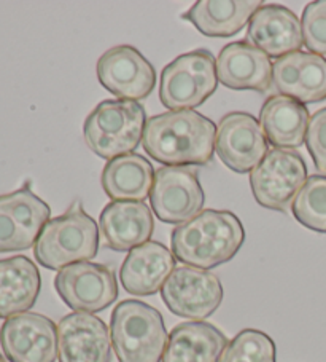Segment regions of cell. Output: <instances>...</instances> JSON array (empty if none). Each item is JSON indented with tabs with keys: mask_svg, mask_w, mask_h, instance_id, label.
Instances as JSON below:
<instances>
[{
	"mask_svg": "<svg viewBox=\"0 0 326 362\" xmlns=\"http://www.w3.org/2000/svg\"><path fill=\"white\" fill-rule=\"evenodd\" d=\"M217 128L196 110H177L148 118L142 146L164 166L209 165L215 152Z\"/></svg>",
	"mask_w": 326,
	"mask_h": 362,
	"instance_id": "cell-1",
	"label": "cell"
},
{
	"mask_svg": "<svg viewBox=\"0 0 326 362\" xmlns=\"http://www.w3.org/2000/svg\"><path fill=\"white\" fill-rule=\"evenodd\" d=\"M246 241V230L231 211L204 209L172 230L175 259L186 267L210 270L234 259Z\"/></svg>",
	"mask_w": 326,
	"mask_h": 362,
	"instance_id": "cell-2",
	"label": "cell"
},
{
	"mask_svg": "<svg viewBox=\"0 0 326 362\" xmlns=\"http://www.w3.org/2000/svg\"><path fill=\"white\" fill-rule=\"evenodd\" d=\"M97 251L99 226L81 202H73L64 214L49 219L34 246L37 262L58 272L78 262H90Z\"/></svg>",
	"mask_w": 326,
	"mask_h": 362,
	"instance_id": "cell-3",
	"label": "cell"
},
{
	"mask_svg": "<svg viewBox=\"0 0 326 362\" xmlns=\"http://www.w3.org/2000/svg\"><path fill=\"white\" fill-rule=\"evenodd\" d=\"M118 362H162L169 334L158 310L140 300H123L110 317Z\"/></svg>",
	"mask_w": 326,
	"mask_h": 362,
	"instance_id": "cell-4",
	"label": "cell"
},
{
	"mask_svg": "<svg viewBox=\"0 0 326 362\" xmlns=\"http://www.w3.org/2000/svg\"><path fill=\"white\" fill-rule=\"evenodd\" d=\"M147 112L140 103L109 99L97 104L83 124V136L100 158L131 155L143 139Z\"/></svg>",
	"mask_w": 326,
	"mask_h": 362,
	"instance_id": "cell-5",
	"label": "cell"
},
{
	"mask_svg": "<svg viewBox=\"0 0 326 362\" xmlns=\"http://www.w3.org/2000/svg\"><path fill=\"white\" fill-rule=\"evenodd\" d=\"M217 61L209 49L175 58L161 72L159 99L169 112L193 110L217 91Z\"/></svg>",
	"mask_w": 326,
	"mask_h": 362,
	"instance_id": "cell-6",
	"label": "cell"
},
{
	"mask_svg": "<svg viewBox=\"0 0 326 362\" xmlns=\"http://www.w3.org/2000/svg\"><path fill=\"white\" fill-rule=\"evenodd\" d=\"M307 180V166L296 151L272 148L250 173L256 203L266 209L288 212Z\"/></svg>",
	"mask_w": 326,
	"mask_h": 362,
	"instance_id": "cell-7",
	"label": "cell"
},
{
	"mask_svg": "<svg viewBox=\"0 0 326 362\" xmlns=\"http://www.w3.org/2000/svg\"><path fill=\"white\" fill-rule=\"evenodd\" d=\"M54 289L68 308L77 313H99L118 298L115 272L94 262L72 264L56 274Z\"/></svg>",
	"mask_w": 326,
	"mask_h": 362,
	"instance_id": "cell-8",
	"label": "cell"
},
{
	"mask_svg": "<svg viewBox=\"0 0 326 362\" xmlns=\"http://www.w3.org/2000/svg\"><path fill=\"white\" fill-rule=\"evenodd\" d=\"M162 302L171 313L193 321H204L220 308L223 286L220 278L194 267H179L161 289Z\"/></svg>",
	"mask_w": 326,
	"mask_h": 362,
	"instance_id": "cell-9",
	"label": "cell"
},
{
	"mask_svg": "<svg viewBox=\"0 0 326 362\" xmlns=\"http://www.w3.org/2000/svg\"><path fill=\"white\" fill-rule=\"evenodd\" d=\"M150 202L161 222L181 226L204 208L205 195L198 173L190 166H162L155 174Z\"/></svg>",
	"mask_w": 326,
	"mask_h": 362,
	"instance_id": "cell-10",
	"label": "cell"
},
{
	"mask_svg": "<svg viewBox=\"0 0 326 362\" xmlns=\"http://www.w3.org/2000/svg\"><path fill=\"white\" fill-rule=\"evenodd\" d=\"M49 214V206L30 190L29 184L0 195V252L26 251L35 246Z\"/></svg>",
	"mask_w": 326,
	"mask_h": 362,
	"instance_id": "cell-11",
	"label": "cell"
},
{
	"mask_svg": "<svg viewBox=\"0 0 326 362\" xmlns=\"http://www.w3.org/2000/svg\"><path fill=\"white\" fill-rule=\"evenodd\" d=\"M97 78L107 91L121 101L145 99L156 85V72L145 56L131 45H118L100 56Z\"/></svg>",
	"mask_w": 326,
	"mask_h": 362,
	"instance_id": "cell-12",
	"label": "cell"
},
{
	"mask_svg": "<svg viewBox=\"0 0 326 362\" xmlns=\"http://www.w3.org/2000/svg\"><path fill=\"white\" fill-rule=\"evenodd\" d=\"M215 152L231 171L247 174L267 155L269 141L253 115L231 112L218 123Z\"/></svg>",
	"mask_w": 326,
	"mask_h": 362,
	"instance_id": "cell-13",
	"label": "cell"
},
{
	"mask_svg": "<svg viewBox=\"0 0 326 362\" xmlns=\"http://www.w3.org/2000/svg\"><path fill=\"white\" fill-rule=\"evenodd\" d=\"M0 345L10 362H54L58 326L40 313L11 316L0 327Z\"/></svg>",
	"mask_w": 326,
	"mask_h": 362,
	"instance_id": "cell-14",
	"label": "cell"
},
{
	"mask_svg": "<svg viewBox=\"0 0 326 362\" xmlns=\"http://www.w3.org/2000/svg\"><path fill=\"white\" fill-rule=\"evenodd\" d=\"M59 362H110L111 337L107 324L90 313H73L58 324Z\"/></svg>",
	"mask_w": 326,
	"mask_h": 362,
	"instance_id": "cell-15",
	"label": "cell"
},
{
	"mask_svg": "<svg viewBox=\"0 0 326 362\" xmlns=\"http://www.w3.org/2000/svg\"><path fill=\"white\" fill-rule=\"evenodd\" d=\"M272 83L280 95L301 104L326 99V59L309 52H296L275 59Z\"/></svg>",
	"mask_w": 326,
	"mask_h": 362,
	"instance_id": "cell-16",
	"label": "cell"
},
{
	"mask_svg": "<svg viewBox=\"0 0 326 362\" xmlns=\"http://www.w3.org/2000/svg\"><path fill=\"white\" fill-rule=\"evenodd\" d=\"M271 58L247 40L233 42L217 58L218 82L231 90L266 93L272 85Z\"/></svg>",
	"mask_w": 326,
	"mask_h": 362,
	"instance_id": "cell-17",
	"label": "cell"
},
{
	"mask_svg": "<svg viewBox=\"0 0 326 362\" xmlns=\"http://www.w3.org/2000/svg\"><path fill=\"white\" fill-rule=\"evenodd\" d=\"M247 42L269 58H284L303 47V28L298 16L284 5H261L250 18Z\"/></svg>",
	"mask_w": 326,
	"mask_h": 362,
	"instance_id": "cell-18",
	"label": "cell"
},
{
	"mask_svg": "<svg viewBox=\"0 0 326 362\" xmlns=\"http://www.w3.org/2000/svg\"><path fill=\"white\" fill-rule=\"evenodd\" d=\"M99 227L110 249L118 252L133 251L152 238L153 212L143 202H111L100 212Z\"/></svg>",
	"mask_w": 326,
	"mask_h": 362,
	"instance_id": "cell-19",
	"label": "cell"
},
{
	"mask_svg": "<svg viewBox=\"0 0 326 362\" xmlns=\"http://www.w3.org/2000/svg\"><path fill=\"white\" fill-rule=\"evenodd\" d=\"M175 270V255L158 241L134 247L124 259L120 279L131 296H155Z\"/></svg>",
	"mask_w": 326,
	"mask_h": 362,
	"instance_id": "cell-20",
	"label": "cell"
},
{
	"mask_svg": "<svg viewBox=\"0 0 326 362\" xmlns=\"http://www.w3.org/2000/svg\"><path fill=\"white\" fill-rule=\"evenodd\" d=\"M42 276L37 265L26 255L0 260V317L26 313L40 296Z\"/></svg>",
	"mask_w": 326,
	"mask_h": 362,
	"instance_id": "cell-21",
	"label": "cell"
},
{
	"mask_svg": "<svg viewBox=\"0 0 326 362\" xmlns=\"http://www.w3.org/2000/svg\"><path fill=\"white\" fill-rule=\"evenodd\" d=\"M227 346V337L213 324L181 322L169 334L162 362H220Z\"/></svg>",
	"mask_w": 326,
	"mask_h": 362,
	"instance_id": "cell-22",
	"label": "cell"
},
{
	"mask_svg": "<svg viewBox=\"0 0 326 362\" xmlns=\"http://www.w3.org/2000/svg\"><path fill=\"white\" fill-rule=\"evenodd\" d=\"M309 122L306 105L284 95L271 96L260 110L261 128L275 148L293 151L303 146Z\"/></svg>",
	"mask_w": 326,
	"mask_h": 362,
	"instance_id": "cell-23",
	"label": "cell"
},
{
	"mask_svg": "<svg viewBox=\"0 0 326 362\" xmlns=\"http://www.w3.org/2000/svg\"><path fill=\"white\" fill-rule=\"evenodd\" d=\"M261 5L258 0H199L183 20L207 37H231L247 26Z\"/></svg>",
	"mask_w": 326,
	"mask_h": 362,
	"instance_id": "cell-24",
	"label": "cell"
},
{
	"mask_svg": "<svg viewBox=\"0 0 326 362\" xmlns=\"http://www.w3.org/2000/svg\"><path fill=\"white\" fill-rule=\"evenodd\" d=\"M155 174L145 157L131 153L110 160L104 168L100 182L107 197L114 202H143L152 193Z\"/></svg>",
	"mask_w": 326,
	"mask_h": 362,
	"instance_id": "cell-25",
	"label": "cell"
},
{
	"mask_svg": "<svg viewBox=\"0 0 326 362\" xmlns=\"http://www.w3.org/2000/svg\"><path fill=\"white\" fill-rule=\"evenodd\" d=\"M291 212L301 226L326 233V176L315 174L306 180L294 198Z\"/></svg>",
	"mask_w": 326,
	"mask_h": 362,
	"instance_id": "cell-26",
	"label": "cell"
},
{
	"mask_svg": "<svg viewBox=\"0 0 326 362\" xmlns=\"http://www.w3.org/2000/svg\"><path fill=\"white\" fill-rule=\"evenodd\" d=\"M220 362H277V348L266 332L243 329L228 343Z\"/></svg>",
	"mask_w": 326,
	"mask_h": 362,
	"instance_id": "cell-27",
	"label": "cell"
},
{
	"mask_svg": "<svg viewBox=\"0 0 326 362\" xmlns=\"http://www.w3.org/2000/svg\"><path fill=\"white\" fill-rule=\"evenodd\" d=\"M303 40L309 53L326 54V0L310 2L301 18Z\"/></svg>",
	"mask_w": 326,
	"mask_h": 362,
	"instance_id": "cell-28",
	"label": "cell"
},
{
	"mask_svg": "<svg viewBox=\"0 0 326 362\" xmlns=\"http://www.w3.org/2000/svg\"><path fill=\"white\" fill-rule=\"evenodd\" d=\"M306 146L317 171L326 176V107L310 117L306 134Z\"/></svg>",
	"mask_w": 326,
	"mask_h": 362,
	"instance_id": "cell-29",
	"label": "cell"
},
{
	"mask_svg": "<svg viewBox=\"0 0 326 362\" xmlns=\"http://www.w3.org/2000/svg\"><path fill=\"white\" fill-rule=\"evenodd\" d=\"M0 362H7V361H5V358H4L2 354H0Z\"/></svg>",
	"mask_w": 326,
	"mask_h": 362,
	"instance_id": "cell-30",
	"label": "cell"
}]
</instances>
